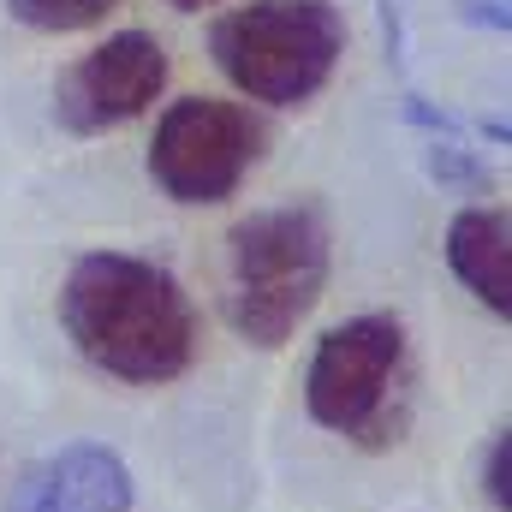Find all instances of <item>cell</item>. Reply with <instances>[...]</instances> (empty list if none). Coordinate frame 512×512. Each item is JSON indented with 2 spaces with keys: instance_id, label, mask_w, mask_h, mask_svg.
Instances as JSON below:
<instances>
[{
  "instance_id": "obj_1",
  "label": "cell",
  "mask_w": 512,
  "mask_h": 512,
  "mask_svg": "<svg viewBox=\"0 0 512 512\" xmlns=\"http://www.w3.org/2000/svg\"><path fill=\"white\" fill-rule=\"evenodd\" d=\"M60 328L90 370L131 387L179 382L197 364V310L179 274L131 251H90L66 268Z\"/></svg>"
},
{
  "instance_id": "obj_2",
  "label": "cell",
  "mask_w": 512,
  "mask_h": 512,
  "mask_svg": "<svg viewBox=\"0 0 512 512\" xmlns=\"http://www.w3.org/2000/svg\"><path fill=\"white\" fill-rule=\"evenodd\" d=\"M334 268V233L316 203L256 209L227 233V322L262 352L286 346L322 304Z\"/></svg>"
},
{
  "instance_id": "obj_3",
  "label": "cell",
  "mask_w": 512,
  "mask_h": 512,
  "mask_svg": "<svg viewBox=\"0 0 512 512\" xmlns=\"http://www.w3.org/2000/svg\"><path fill=\"white\" fill-rule=\"evenodd\" d=\"M209 54L239 96L304 108L340 72L346 18L334 0H245L209 24Z\"/></svg>"
},
{
  "instance_id": "obj_4",
  "label": "cell",
  "mask_w": 512,
  "mask_h": 512,
  "mask_svg": "<svg viewBox=\"0 0 512 512\" xmlns=\"http://www.w3.org/2000/svg\"><path fill=\"white\" fill-rule=\"evenodd\" d=\"M405 376V322L387 310H364L334 322L304 370V411L346 441H387L393 393Z\"/></svg>"
},
{
  "instance_id": "obj_5",
  "label": "cell",
  "mask_w": 512,
  "mask_h": 512,
  "mask_svg": "<svg viewBox=\"0 0 512 512\" xmlns=\"http://www.w3.org/2000/svg\"><path fill=\"white\" fill-rule=\"evenodd\" d=\"M262 149H268V126L251 108L221 102V96H179L155 120L149 179L161 197L185 209H215L251 179Z\"/></svg>"
},
{
  "instance_id": "obj_6",
  "label": "cell",
  "mask_w": 512,
  "mask_h": 512,
  "mask_svg": "<svg viewBox=\"0 0 512 512\" xmlns=\"http://www.w3.org/2000/svg\"><path fill=\"white\" fill-rule=\"evenodd\" d=\"M167 90V48L149 30H120L78 54L54 84V120L72 137H102L143 120Z\"/></svg>"
},
{
  "instance_id": "obj_7",
  "label": "cell",
  "mask_w": 512,
  "mask_h": 512,
  "mask_svg": "<svg viewBox=\"0 0 512 512\" xmlns=\"http://www.w3.org/2000/svg\"><path fill=\"white\" fill-rule=\"evenodd\" d=\"M131 465L102 441H72L18 471L0 512H131Z\"/></svg>"
},
{
  "instance_id": "obj_8",
  "label": "cell",
  "mask_w": 512,
  "mask_h": 512,
  "mask_svg": "<svg viewBox=\"0 0 512 512\" xmlns=\"http://www.w3.org/2000/svg\"><path fill=\"white\" fill-rule=\"evenodd\" d=\"M447 268L453 280L489 310V316H512V221L507 209H489V203H471L447 221Z\"/></svg>"
},
{
  "instance_id": "obj_9",
  "label": "cell",
  "mask_w": 512,
  "mask_h": 512,
  "mask_svg": "<svg viewBox=\"0 0 512 512\" xmlns=\"http://www.w3.org/2000/svg\"><path fill=\"white\" fill-rule=\"evenodd\" d=\"M120 0H6L12 24L36 30V36H72V30H90L114 12Z\"/></svg>"
},
{
  "instance_id": "obj_10",
  "label": "cell",
  "mask_w": 512,
  "mask_h": 512,
  "mask_svg": "<svg viewBox=\"0 0 512 512\" xmlns=\"http://www.w3.org/2000/svg\"><path fill=\"white\" fill-rule=\"evenodd\" d=\"M483 489H489V507L495 512H512V429H495V441H489Z\"/></svg>"
},
{
  "instance_id": "obj_11",
  "label": "cell",
  "mask_w": 512,
  "mask_h": 512,
  "mask_svg": "<svg viewBox=\"0 0 512 512\" xmlns=\"http://www.w3.org/2000/svg\"><path fill=\"white\" fill-rule=\"evenodd\" d=\"M167 6H179V12H203V6H221V0H167Z\"/></svg>"
}]
</instances>
